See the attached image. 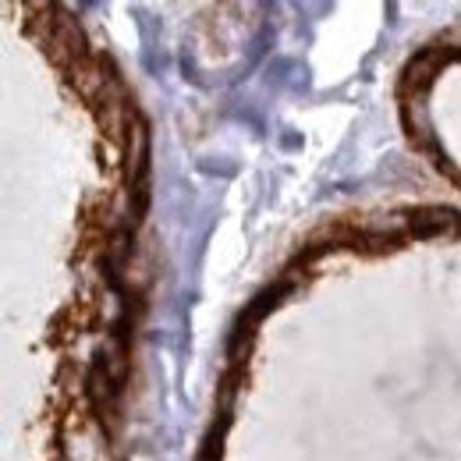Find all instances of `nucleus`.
Wrapping results in <instances>:
<instances>
[{
    "mask_svg": "<svg viewBox=\"0 0 461 461\" xmlns=\"http://www.w3.org/2000/svg\"><path fill=\"white\" fill-rule=\"evenodd\" d=\"M131 142H135V149H128V177L139 181V174L146 167V128L142 124L131 128Z\"/></svg>",
    "mask_w": 461,
    "mask_h": 461,
    "instance_id": "nucleus-1",
    "label": "nucleus"
},
{
    "mask_svg": "<svg viewBox=\"0 0 461 461\" xmlns=\"http://www.w3.org/2000/svg\"><path fill=\"white\" fill-rule=\"evenodd\" d=\"M89 394H93L96 404L111 402V376H107L104 369H93V376H89Z\"/></svg>",
    "mask_w": 461,
    "mask_h": 461,
    "instance_id": "nucleus-2",
    "label": "nucleus"
}]
</instances>
